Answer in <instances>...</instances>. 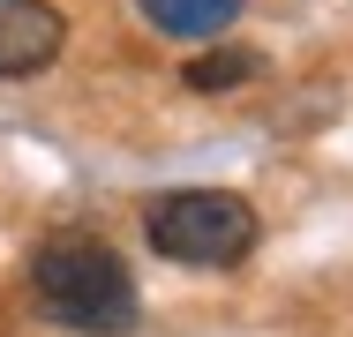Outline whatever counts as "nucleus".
Masks as SVG:
<instances>
[{"mask_svg": "<svg viewBox=\"0 0 353 337\" xmlns=\"http://www.w3.org/2000/svg\"><path fill=\"white\" fill-rule=\"evenodd\" d=\"M30 285H38V307H46L53 323L90 330V337H128L136 315H143L128 263H121L105 240H90V232L46 240V248L30 255Z\"/></svg>", "mask_w": 353, "mask_h": 337, "instance_id": "f257e3e1", "label": "nucleus"}, {"mask_svg": "<svg viewBox=\"0 0 353 337\" xmlns=\"http://www.w3.org/2000/svg\"><path fill=\"white\" fill-rule=\"evenodd\" d=\"M150 248L188 270H233L256 248V210L225 188H173L150 202Z\"/></svg>", "mask_w": 353, "mask_h": 337, "instance_id": "f03ea898", "label": "nucleus"}, {"mask_svg": "<svg viewBox=\"0 0 353 337\" xmlns=\"http://www.w3.org/2000/svg\"><path fill=\"white\" fill-rule=\"evenodd\" d=\"M61 38H68V23H61L53 0H0V83H23V75L53 67Z\"/></svg>", "mask_w": 353, "mask_h": 337, "instance_id": "7ed1b4c3", "label": "nucleus"}, {"mask_svg": "<svg viewBox=\"0 0 353 337\" xmlns=\"http://www.w3.org/2000/svg\"><path fill=\"white\" fill-rule=\"evenodd\" d=\"M136 8L150 15V30H165V38H218L241 15V0H136Z\"/></svg>", "mask_w": 353, "mask_h": 337, "instance_id": "20e7f679", "label": "nucleus"}, {"mask_svg": "<svg viewBox=\"0 0 353 337\" xmlns=\"http://www.w3.org/2000/svg\"><path fill=\"white\" fill-rule=\"evenodd\" d=\"M181 75H188V90H203V98H211V90H241L248 75H263V61H256L248 45H218V53H196Z\"/></svg>", "mask_w": 353, "mask_h": 337, "instance_id": "39448f33", "label": "nucleus"}]
</instances>
